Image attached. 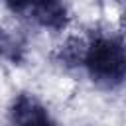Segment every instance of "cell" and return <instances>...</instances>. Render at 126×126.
<instances>
[{
	"mask_svg": "<svg viewBox=\"0 0 126 126\" xmlns=\"http://www.w3.org/2000/svg\"><path fill=\"white\" fill-rule=\"evenodd\" d=\"M91 79L100 87H116L126 79V47L116 37H96L83 55Z\"/></svg>",
	"mask_w": 126,
	"mask_h": 126,
	"instance_id": "cell-1",
	"label": "cell"
},
{
	"mask_svg": "<svg viewBox=\"0 0 126 126\" xmlns=\"http://www.w3.org/2000/svg\"><path fill=\"white\" fill-rule=\"evenodd\" d=\"M6 6L14 14L26 16L43 28L57 30L65 26L63 0H6Z\"/></svg>",
	"mask_w": 126,
	"mask_h": 126,
	"instance_id": "cell-2",
	"label": "cell"
},
{
	"mask_svg": "<svg viewBox=\"0 0 126 126\" xmlns=\"http://www.w3.org/2000/svg\"><path fill=\"white\" fill-rule=\"evenodd\" d=\"M10 120L14 126H57L47 108L32 94H18L10 106Z\"/></svg>",
	"mask_w": 126,
	"mask_h": 126,
	"instance_id": "cell-3",
	"label": "cell"
},
{
	"mask_svg": "<svg viewBox=\"0 0 126 126\" xmlns=\"http://www.w3.org/2000/svg\"><path fill=\"white\" fill-rule=\"evenodd\" d=\"M22 49V43H20V39L16 37V35H12V33H2V37H0V51L6 55V57H10V59H18V51Z\"/></svg>",
	"mask_w": 126,
	"mask_h": 126,
	"instance_id": "cell-4",
	"label": "cell"
}]
</instances>
